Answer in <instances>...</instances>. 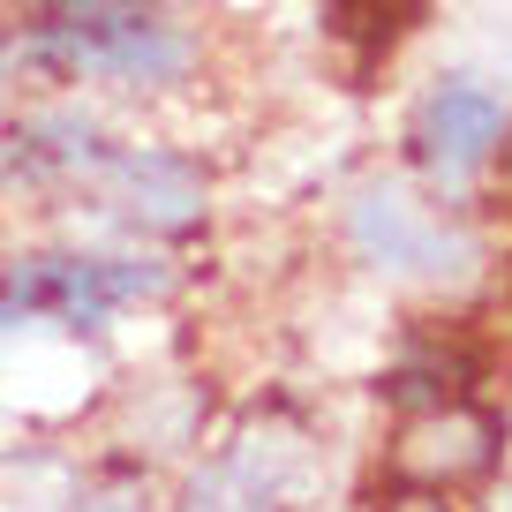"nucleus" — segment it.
I'll use <instances>...</instances> for the list:
<instances>
[{"label": "nucleus", "mask_w": 512, "mask_h": 512, "mask_svg": "<svg viewBox=\"0 0 512 512\" xmlns=\"http://www.w3.org/2000/svg\"><path fill=\"white\" fill-rule=\"evenodd\" d=\"M490 460H497V422L460 400H445L437 415L400 430V475H415V482H467Z\"/></svg>", "instance_id": "obj_6"}, {"label": "nucleus", "mask_w": 512, "mask_h": 512, "mask_svg": "<svg viewBox=\"0 0 512 512\" xmlns=\"http://www.w3.org/2000/svg\"><path fill=\"white\" fill-rule=\"evenodd\" d=\"M181 512H279V482L256 467V452H234V460L204 467L189 482V505Z\"/></svg>", "instance_id": "obj_7"}, {"label": "nucleus", "mask_w": 512, "mask_h": 512, "mask_svg": "<svg viewBox=\"0 0 512 512\" xmlns=\"http://www.w3.org/2000/svg\"><path fill=\"white\" fill-rule=\"evenodd\" d=\"M354 249H362L369 264H392V272H445L452 256H467V241H460V226H452L445 211H430L422 196L377 181V189H362V204H354Z\"/></svg>", "instance_id": "obj_4"}, {"label": "nucleus", "mask_w": 512, "mask_h": 512, "mask_svg": "<svg viewBox=\"0 0 512 512\" xmlns=\"http://www.w3.org/2000/svg\"><path fill=\"white\" fill-rule=\"evenodd\" d=\"M159 294L151 264H121V256H23L0 264V332L23 317H61V324H98L121 302Z\"/></svg>", "instance_id": "obj_2"}, {"label": "nucleus", "mask_w": 512, "mask_h": 512, "mask_svg": "<svg viewBox=\"0 0 512 512\" xmlns=\"http://www.w3.org/2000/svg\"><path fill=\"white\" fill-rule=\"evenodd\" d=\"M31 61L61 68V76H106V83H174L189 68V38L151 16V0L106 8V16H53L46 8L31 23Z\"/></svg>", "instance_id": "obj_1"}, {"label": "nucleus", "mask_w": 512, "mask_h": 512, "mask_svg": "<svg viewBox=\"0 0 512 512\" xmlns=\"http://www.w3.org/2000/svg\"><path fill=\"white\" fill-rule=\"evenodd\" d=\"M384 512H452L437 490H400V497H384Z\"/></svg>", "instance_id": "obj_8"}, {"label": "nucleus", "mask_w": 512, "mask_h": 512, "mask_svg": "<svg viewBox=\"0 0 512 512\" xmlns=\"http://www.w3.org/2000/svg\"><path fill=\"white\" fill-rule=\"evenodd\" d=\"M83 174L144 234H189L204 219V174L189 159H174V151H98Z\"/></svg>", "instance_id": "obj_3"}, {"label": "nucleus", "mask_w": 512, "mask_h": 512, "mask_svg": "<svg viewBox=\"0 0 512 512\" xmlns=\"http://www.w3.org/2000/svg\"><path fill=\"white\" fill-rule=\"evenodd\" d=\"M497 136H505V106L467 76L437 83V91L415 106V159L430 166L437 181H467L497 151Z\"/></svg>", "instance_id": "obj_5"}]
</instances>
